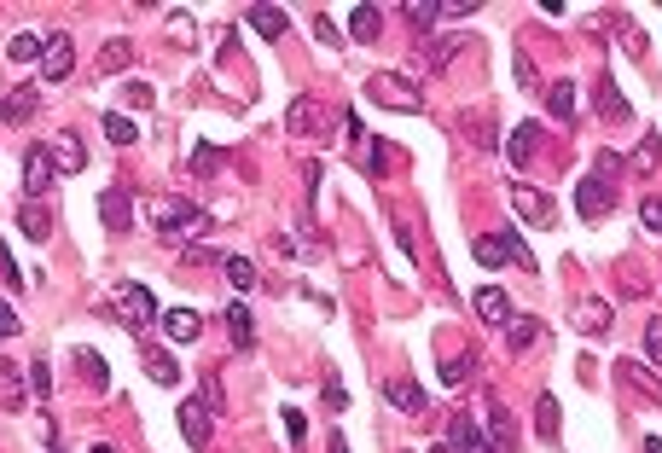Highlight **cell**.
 <instances>
[{
  "mask_svg": "<svg viewBox=\"0 0 662 453\" xmlns=\"http://www.w3.org/2000/svg\"><path fill=\"white\" fill-rule=\"evenodd\" d=\"M210 222L215 215L198 210V204H187V198H163L157 215H152V227L163 232V239H198V232H210Z\"/></svg>",
  "mask_w": 662,
  "mask_h": 453,
  "instance_id": "1",
  "label": "cell"
},
{
  "mask_svg": "<svg viewBox=\"0 0 662 453\" xmlns=\"http://www.w3.org/2000/svg\"><path fill=\"white\" fill-rule=\"evenodd\" d=\"M366 100L396 105V111H424V88H419V76H407V70H384V76H372V82H366Z\"/></svg>",
  "mask_w": 662,
  "mask_h": 453,
  "instance_id": "2",
  "label": "cell"
},
{
  "mask_svg": "<svg viewBox=\"0 0 662 453\" xmlns=\"http://www.w3.org/2000/svg\"><path fill=\"white\" fill-rule=\"evenodd\" d=\"M110 302H117V314L134 326V332H145L152 320H163V309H157V297L145 285H117V297H110Z\"/></svg>",
  "mask_w": 662,
  "mask_h": 453,
  "instance_id": "3",
  "label": "cell"
},
{
  "mask_svg": "<svg viewBox=\"0 0 662 453\" xmlns=\"http://www.w3.org/2000/svg\"><path fill=\"white\" fill-rule=\"evenodd\" d=\"M47 187H53V145L35 140V145H30V157H23V204L47 198Z\"/></svg>",
  "mask_w": 662,
  "mask_h": 453,
  "instance_id": "4",
  "label": "cell"
},
{
  "mask_svg": "<svg viewBox=\"0 0 662 453\" xmlns=\"http://www.w3.org/2000/svg\"><path fill=\"white\" fill-rule=\"evenodd\" d=\"M70 70H76V47H70V35L65 30H47V53H41V82H65Z\"/></svg>",
  "mask_w": 662,
  "mask_h": 453,
  "instance_id": "5",
  "label": "cell"
},
{
  "mask_svg": "<svg viewBox=\"0 0 662 453\" xmlns=\"http://www.w3.org/2000/svg\"><path fill=\"white\" fill-rule=\"evenodd\" d=\"M511 204H518V215H523L529 227H552V222H558V204H552L546 192L523 187V180H511Z\"/></svg>",
  "mask_w": 662,
  "mask_h": 453,
  "instance_id": "6",
  "label": "cell"
},
{
  "mask_svg": "<svg viewBox=\"0 0 662 453\" xmlns=\"http://www.w3.org/2000/svg\"><path fill=\"white\" fill-rule=\"evenodd\" d=\"M448 448H453V453H494L488 431L471 419V413H453V419H448Z\"/></svg>",
  "mask_w": 662,
  "mask_h": 453,
  "instance_id": "7",
  "label": "cell"
},
{
  "mask_svg": "<svg viewBox=\"0 0 662 453\" xmlns=\"http://www.w3.org/2000/svg\"><path fill=\"white\" fill-rule=\"evenodd\" d=\"M616 204V187L610 180H598V175H587L581 187H575V210H581V222H598V215Z\"/></svg>",
  "mask_w": 662,
  "mask_h": 453,
  "instance_id": "8",
  "label": "cell"
},
{
  "mask_svg": "<svg viewBox=\"0 0 662 453\" xmlns=\"http://www.w3.org/2000/svg\"><path fill=\"white\" fill-rule=\"evenodd\" d=\"M100 222L110 232H128L134 227V198H128V187H105L100 192Z\"/></svg>",
  "mask_w": 662,
  "mask_h": 453,
  "instance_id": "9",
  "label": "cell"
},
{
  "mask_svg": "<svg viewBox=\"0 0 662 453\" xmlns=\"http://www.w3.org/2000/svg\"><path fill=\"white\" fill-rule=\"evenodd\" d=\"M53 163H58V175H82V169H88V152H82V134L76 128H58L53 134Z\"/></svg>",
  "mask_w": 662,
  "mask_h": 453,
  "instance_id": "10",
  "label": "cell"
},
{
  "mask_svg": "<svg viewBox=\"0 0 662 453\" xmlns=\"http://www.w3.org/2000/svg\"><path fill=\"white\" fill-rule=\"evenodd\" d=\"M326 122H320V100H309V93H297L291 100V111H285V134H297V140H309V134H320Z\"/></svg>",
  "mask_w": 662,
  "mask_h": 453,
  "instance_id": "11",
  "label": "cell"
},
{
  "mask_svg": "<svg viewBox=\"0 0 662 453\" xmlns=\"http://www.w3.org/2000/svg\"><path fill=\"white\" fill-rule=\"evenodd\" d=\"M35 111H41V88H35V82H23V88H12L6 93V105H0V122H30Z\"/></svg>",
  "mask_w": 662,
  "mask_h": 453,
  "instance_id": "12",
  "label": "cell"
},
{
  "mask_svg": "<svg viewBox=\"0 0 662 453\" xmlns=\"http://www.w3.org/2000/svg\"><path fill=\"white\" fill-rule=\"evenodd\" d=\"M616 378H622V384H628L640 401H662V378H657V372H645L640 361H616Z\"/></svg>",
  "mask_w": 662,
  "mask_h": 453,
  "instance_id": "13",
  "label": "cell"
},
{
  "mask_svg": "<svg viewBox=\"0 0 662 453\" xmlns=\"http://www.w3.org/2000/svg\"><path fill=\"white\" fill-rule=\"evenodd\" d=\"M244 23H250L262 41H285V30H291V18L279 6H244Z\"/></svg>",
  "mask_w": 662,
  "mask_h": 453,
  "instance_id": "14",
  "label": "cell"
},
{
  "mask_svg": "<svg viewBox=\"0 0 662 453\" xmlns=\"http://www.w3.org/2000/svg\"><path fill=\"white\" fill-rule=\"evenodd\" d=\"M471 256H476L483 267H511V239H506V232H476V239H471Z\"/></svg>",
  "mask_w": 662,
  "mask_h": 453,
  "instance_id": "15",
  "label": "cell"
},
{
  "mask_svg": "<svg viewBox=\"0 0 662 453\" xmlns=\"http://www.w3.org/2000/svg\"><path fill=\"white\" fill-rule=\"evenodd\" d=\"M471 309H476V320H488V326H511V302H506V291H494V285L476 291Z\"/></svg>",
  "mask_w": 662,
  "mask_h": 453,
  "instance_id": "16",
  "label": "cell"
},
{
  "mask_svg": "<svg viewBox=\"0 0 662 453\" xmlns=\"http://www.w3.org/2000/svg\"><path fill=\"white\" fill-rule=\"evenodd\" d=\"M488 442H494V453H518V419L500 401L488 407Z\"/></svg>",
  "mask_w": 662,
  "mask_h": 453,
  "instance_id": "17",
  "label": "cell"
},
{
  "mask_svg": "<svg viewBox=\"0 0 662 453\" xmlns=\"http://www.w3.org/2000/svg\"><path fill=\"white\" fill-rule=\"evenodd\" d=\"M384 396H389V407H396V413H407V419L431 407V401H424V389L413 384V378H396V384H384Z\"/></svg>",
  "mask_w": 662,
  "mask_h": 453,
  "instance_id": "18",
  "label": "cell"
},
{
  "mask_svg": "<svg viewBox=\"0 0 662 453\" xmlns=\"http://www.w3.org/2000/svg\"><path fill=\"white\" fill-rule=\"evenodd\" d=\"M535 145H541V122H518V134L506 140V157H511V169H523L535 157Z\"/></svg>",
  "mask_w": 662,
  "mask_h": 453,
  "instance_id": "19",
  "label": "cell"
},
{
  "mask_svg": "<svg viewBox=\"0 0 662 453\" xmlns=\"http://www.w3.org/2000/svg\"><path fill=\"white\" fill-rule=\"evenodd\" d=\"M180 431H187L192 448H210V413H204V401H187V407H180Z\"/></svg>",
  "mask_w": 662,
  "mask_h": 453,
  "instance_id": "20",
  "label": "cell"
},
{
  "mask_svg": "<svg viewBox=\"0 0 662 453\" xmlns=\"http://www.w3.org/2000/svg\"><path fill=\"white\" fill-rule=\"evenodd\" d=\"M163 332L175 337V343H198L204 320H198V314H192V309H169V314H163Z\"/></svg>",
  "mask_w": 662,
  "mask_h": 453,
  "instance_id": "21",
  "label": "cell"
},
{
  "mask_svg": "<svg viewBox=\"0 0 662 453\" xmlns=\"http://www.w3.org/2000/svg\"><path fill=\"white\" fill-rule=\"evenodd\" d=\"M349 35H354V41H378V35H384V12H378V6H354L349 12Z\"/></svg>",
  "mask_w": 662,
  "mask_h": 453,
  "instance_id": "22",
  "label": "cell"
},
{
  "mask_svg": "<svg viewBox=\"0 0 662 453\" xmlns=\"http://www.w3.org/2000/svg\"><path fill=\"white\" fill-rule=\"evenodd\" d=\"M105 140L128 152V145H140V122H134L128 111H110V117H105Z\"/></svg>",
  "mask_w": 662,
  "mask_h": 453,
  "instance_id": "23",
  "label": "cell"
},
{
  "mask_svg": "<svg viewBox=\"0 0 662 453\" xmlns=\"http://www.w3.org/2000/svg\"><path fill=\"white\" fill-rule=\"evenodd\" d=\"M134 65V41H105L100 47V76H117V70Z\"/></svg>",
  "mask_w": 662,
  "mask_h": 453,
  "instance_id": "24",
  "label": "cell"
},
{
  "mask_svg": "<svg viewBox=\"0 0 662 453\" xmlns=\"http://www.w3.org/2000/svg\"><path fill=\"white\" fill-rule=\"evenodd\" d=\"M145 372H152V384H163V389H175V384H180V366L169 361L163 349H145Z\"/></svg>",
  "mask_w": 662,
  "mask_h": 453,
  "instance_id": "25",
  "label": "cell"
},
{
  "mask_svg": "<svg viewBox=\"0 0 662 453\" xmlns=\"http://www.w3.org/2000/svg\"><path fill=\"white\" fill-rule=\"evenodd\" d=\"M575 326H581V332H610V309L598 297H587L581 309H575Z\"/></svg>",
  "mask_w": 662,
  "mask_h": 453,
  "instance_id": "26",
  "label": "cell"
},
{
  "mask_svg": "<svg viewBox=\"0 0 662 453\" xmlns=\"http://www.w3.org/2000/svg\"><path fill=\"white\" fill-rule=\"evenodd\" d=\"M662 163V145H657V134H645L640 145H633V157H628V169L633 175H651V169Z\"/></svg>",
  "mask_w": 662,
  "mask_h": 453,
  "instance_id": "27",
  "label": "cell"
},
{
  "mask_svg": "<svg viewBox=\"0 0 662 453\" xmlns=\"http://www.w3.org/2000/svg\"><path fill=\"white\" fill-rule=\"evenodd\" d=\"M546 111L563 117V122L575 117V82H552V88H546Z\"/></svg>",
  "mask_w": 662,
  "mask_h": 453,
  "instance_id": "28",
  "label": "cell"
},
{
  "mask_svg": "<svg viewBox=\"0 0 662 453\" xmlns=\"http://www.w3.org/2000/svg\"><path fill=\"white\" fill-rule=\"evenodd\" d=\"M227 332H232L239 349H250V343H256V326H250V309H244V302H232V309H227Z\"/></svg>",
  "mask_w": 662,
  "mask_h": 453,
  "instance_id": "29",
  "label": "cell"
},
{
  "mask_svg": "<svg viewBox=\"0 0 662 453\" xmlns=\"http://www.w3.org/2000/svg\"><path fill=\"white\" fill-rule=\"evenodd\" d=\"M221 274L232 279V291H250V285H256V267H250V256H221Z\"/></svg>",
  "mask_w": 662,
  "mask_h": 453,
  "instance_id": "30",
  "label": "cell"
},
{
  "mask_svg": "<svg viewBox=\"0 0 662 453\" xmlns=\"http://www.w3.org/2000/svg\"><path fill=\"white\" fill-rule=\"evenodd\" d=\"M535 431H541L546 442H558V396H541V401H535Z\"/></svg>",
  "mask_w": 662,
  "mask_h": 453,
  "instance_id": "31",
  "label": "cell"
},
{
  "mask_svg": "<svg viewBox=\"0 0 662 453\" xmlns=\"http://www.w3.org/2000/svg\"><path fill=\"white\" fill-rule=\"evenodd\" d=\"M465 41H471V35H465V30H459V35H441V41L431 47V76H441V70H448V58H453V53H459V47H465Z\"/></svg>",
  "mask_w": 662,
  "mask_h": 453,
  "instance_id": "32",
  "label": "cell"
},
{
  "mask_svg": "<svg viewBox=\"0 0 662 453\" xmlns=\"http://www.w3.org/2000/svg\"><path fill=\"white\" fill-rule=\"evenodd\" d=\"M198 396H204V413H210V419H215V413H227V389H221V378H215V372H204V378H198Z\"/></svg>",
  "mask_w": 662,
  "mask_h": 453,
  "instance_id": "33",
  "label": "cell"
},
{
  "mask_svg": "<svg viewBox=\"0 0 662 453\" xmlns=\"http://www.w3.org/2000/svg\"><path fill=\"white\" fill-rule=\"evenodd\" d=\"M76 366H82V378H88V384L110 389V366H105V361H100V354H93V349H76Z\"/></svg>",
  "mask_w": 662,
  "mask_h": 453,
  "instance_id": "34",
  "label": "cell"
},
{
  "mask_svg": "<svg viewBox=\"0 0 662 453\" xmlns=\"http://www.w3.org/2000/svg\"><path fill=\"white\" fill-rule=\"evenodd\" d=\"M535 337H541V326H535V320H511V326H506V349H511V354L529 349Z\"/></svg>",
  "mask_w": 662,
  "mask_h": 453,
  "instance_id": "35",
  "label": "cell"
},
{
  "mask_svg": "<svg viewBox=\"0 0 662 453\" xmlns=\"http://www.w3.org/2000/svg\"><path fill=\"white\" fill-rule=\"evenodd\" d=\"M598 111H605V117H628V100H622V93H616V82H598Z\"/></svg>",
  "mask_w": 662,
  "mask_h": 453,
  "instance_id": "36",
  "label": "cell"
},
{
  "mask_svg": "<svg viewBox=\"0 0 662 453\" xmlns=\"http://www.w3.org/2000/svg\"><path fill=\"white\" fill-rule=\"evenodd\" d=\"M215 163H221V145H210V140L192 145V175H215Z\"/></svg>",
  "mask_w": 662,
  "mask_h": 453,
  "instance_id": "37",
  "label": "cell"
},
{
  "mask_svg": "<svg viewBox=\"0 0 662 453\" xmlns=\"http://www.w3.org/2000/svg\"><path fill=\"white\" fill-rule=\"evenodd\" d=\"M18 227H23V232H30V239H35V244H41V239H47V232H53V227H47V215H41V210H35V204H23V210H18Z\"/></svg>",
  "mask_w": 662,
  "mask_h": 453,
  "instance_id": "38",
  "label": "cell"
},
{
  "mask_svg": "<svg viewBox=\"0 0 662 453\" xmlns=\"http://www.w3.org/2000/svg\"><path fill=\"white\" fill-rule=\"evenodd\" d=\"M47 53V35H18V41H12V58H18V65H30V58H41Z\"/></svg>",
  "mask_w": 662,
  "mask_h": 453,
  "instance_id": "39",
  "label": "cell"
},
{
  "mask_svg": "<svg viewBox=\"0 0 662 453\" xmlns=\"http://www.w3.org/2000/svg\"><path fill=\"white\" fill-rule=\"evenodd\" d=\"M622 169H628V157H622V152H598L593 175H598V180H610V187H616V175H622Z\"/></svg>",
  "mask_w": 662,
  "mask_h": 453,
  "instance_id": "40",
  "label": "cell"
},
{
  "mask_svg": "<svg viewBox=\"0 0 662 453\" xmlns=\"http://www.w3.org/2000/svg\"><path fill=\"white\" fill-rule=\"evenodd\" d=\"M401 12H407V18L419 23V35H431V23H441V6H419V0H407Z\"/></svg>",
  "mask_w": 662,
  "mask_h": 453,
  "instance_id": "41",
  "label": "cell"
},
{
  "mask_svg": "<svg viewBox=\"0 0 662 453\" xmlns=\"http://www.w3.org/2000/svg\"><path fill=\"white\" fill-rule=\"evenodd\" d=\"M320 175H326V163H302V187H309V210L320 204Z\"/></svg>",
  "mask_w": 662,
  "mask_h": 453,
  "instance_id": "42",
  "label": "cell"
},
{
  "mask_svg": "<svg viewBox=\"0 0 662 453\" xmlns=\"http://www.w3.org/2000/svg\"><path fill=\"white\" fill-rule=\"evenodd\" d=\"M645 361H651V366H662V320H651V326H645Z\"/></svg>",
  "mask_w": 662,
  "mask_h": 453,
  "instance_id": "43",
  "label": "cell"
},
{
  "mask_svg": "<svg viewBox=\"0 0 662 453\" xmlns=\"http://www.w3.org/2000/svg\"><path fill=\"white\" fill-rule=\"evenodd\" d=\"M640 222H645V232H657V239H662V198H645L640 204Z\"/></svg>",
  "mask_w": 662,
  "mask_h": 453,
  "instance_id": "44",
  "label": "cell"
},
{
  "mask_svg": "<svg viewBox=\"0 0 662 453\" xmlns=\"http://www.w3.org/2000/svg\"><path fill=\"white\" fill-rule=\"evenodd\" d=\"M30 384H35V396H53V366L35 361V366H30Z\"/></svg>",
  "mask_w": 662,
  "mask_h": 453,
  "instance_id": "45",
  "label": "cell"
},
{
  "mask_svg": "<svg viewBox=\"0 0 662 453\" xmlns=\"http://www.w3.org/2000/svg\"><path fill=\"white\" fill-rule=\"evenodd\" d=\"M476 361H441V384H465Z\"/></svg>",
  "mask_w": 662,
  "mask_h": 453,
  "instance_id": "46",
  "label": "cell"
},
{
  "mask_svg": "<svg viewBox=\"0 0 662 453\" xmlns=\"http://www.w3.org/2000/svg\"><path fill=\"white\" fill-rule=\"evenodd\" d=\"M0 396H6V407H23V384H18V372L0 378Z\"/></svg>",
  "mask_w": 662,
  "mask_h": 453,
  "instance_id": "47",
  "label": "cell"
},
{
  "mask_svg": "<svg viewBox=\"0 0 662 453\" xmlns=\"http://www.w3.org/2000/svg\"><path fill=\"white\" fill-rule=\"evenodd\" d=\"M616 30H622V47H628V53H645V35H640V30H633V23H628V18H616Z\"/></svg>",
  "mask_w": 662,
  "mask_h": 453,
  "instance_id": "48",
  "label": "cell"
},
{
  "mask_svg": "<svg viewBox=\"0 0 662 453\" xmlns=\"http://www.w3.org/2000/svg\"><path fill=\"white\" fill-rule=\"evenodd\" d=\"M511 70H518V88H535V65H529V53L511 58Z\"/></svg>",
  "mask_w": 662,
  "mask_h": 453,
  "instance_id": "49",
  "label": "cell"
},
{
  "mask_svg": "<svg viewBox=\"0 0 662 453\" xmlns=\"http://www.w3.org/2000/svg\"><path fill=\"white\" fill-rule=\"evenodd\" d=\"M314 35H320L326 47H343V35H337V23H331V18H314Z\"/></svg>",
  "mask_w": 662,
  "mask_h": 453,
  "instance_id": "50",
  "label": "cell"
},
{
  "mask_svg": "<svg viewBox=\"0 0 662 453\" xmlns=\"http://www.w3.org/2000/svg\"><path fill=\"white\" fill-rule=\"evenodd\" d=\"M366 163H372V175H384V163H389V145H366Z\"/></svg>",
  "mask_w": 662,
  "mask_h": 453,
  "instance_id": "51",
  "label": "cell"
},
{
  "mask_svg": "<svg viewBox=\"0 0 662 453\" xmlns=\"http://www.w3.org/2000/svg\"><path fill=\"white\" fill-rule=\"evenodd\" d=\"M0 337H18V314L6 309V297H0Z\"/></svg>",
  "mask_w": 662,
  "mask_h": 453,
  "instance_id": "52",
  "label": "cell"
},
{
  "mask_svg": "<svg viewBox=\"0 0 662 453\" xmlns=\"http://www.w3.org/2000/svg\"><path fill=\"white\" fill-rule=\"evenodd\" d=\"M128 105H152V88H145V82H128Z\"/></svg>",
  "mask_w": 662,
  "mask_h": 453,
  "instance_id": "53",
  "label": "cell"
},
{
  "mask_svg": "<svg viewBox=\"0 0 662 453\" xmlns=\"http://www.w3.org/2000/svg\"><path fill=\"white\" fill-rule=\"evenodd\" d=\"M326 401H331V413H343V407H349V396H343V384H326Z\"/></svg>",
  "mask_w": 662,
  "mask_h": 453,
  "instance_id": "54",
  "label": "cell"
},
{
  "mask_svg": "<svg viewBox=\"0 0 662 453\" xmlns=\"http://www.w3.org/2000/svg\"><path fill=\"white\" fill-rule=\"evenodd\" d=\"M331 453H349V442H343V436H331Z\"/></svg>",
  "mask_w": 662,
  "mask_h": 453,
  "instance_id": "55",
  "label": "cell"
},
{
  "mask_svg": "<svg viewBox=\"0 0 662 453\" xmlns=\"http://www.w3.org/2000/svg\"><path fill=\"white\" fill-rule=\"evenodd\" d=\"M645 453H662V442H657V436H645Z\"/></svg>",
  "mask_w": 662,
  "mask_h": 453,
  "instance_id": "56",
  "label": "cell"
},
{
  "mask_svg": "<svg viewBox=\"0 0 662 453\" xmlns=\"http://www.w3.org/2000/svg\"><path fill=\"white\" fill-rule=\"evenodd\" d=\"M88 453H117V448H110V442H93V448H88Z\"/></svg>",
  "mask_w": 662,
  "mask_h": 453,
  "instance_id": "57",
  "label": "cell"
},
{
  "mask_svg": "<svg viewBox=\"0 0 662 453\" xmlns=\"http://www.w3.org/2000/svg\"><path fill=\"white\" fill-rule=\"evenodd\" d=\"M47 453H65V448H58V442H53V448H47Z\"/></svg>",
  "mask_w": 662,
  "mask_h": 453,
  "instance_id": "58",
  "label": "cell"
},
{
  "mask_svg": "<svg viewBox=\"0 0 662 453\" xmlns=\"http://www.w3.org/2000/svg\"><path fill=\"white\" fill-rule=\"evenodd\" d=\"M431 453H448V448H431Z\"/></svg>",
  "mask_w": 662,
  "mask_h": 453,
  "instance_id": "59",
  "label": "cell"
}]
</instances>
